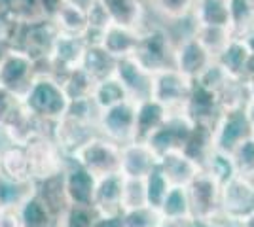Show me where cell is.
Wrapping results in <instances>:
<instances>
[{"mask_svg": "<svg viewBox=\"0 0 254 227\" xmlns=\"http://www.w3.org/2000/svg\"><path fill=\"white\" fill-rule=\"evenodd\" d=\"M114 76L126 87L127 97L131 100L138 102L152 97V72L140 65L133 55L118 59Z\"/></svg>", "mask_w": 254, "mask_h": 227, "instance_id": "obj_15", "label": "cell"}, {"mask_svg": "<svg viewBox=\"0 0 254 227\" xmlns=\"http://www.w3.org/2000/svg\"><path fill=\"white\" fill-rule=\"evenodd\" d=\"M186 227H218V220H199V218H190L186 222Z\"/></svg>", "mask_w": 254, "mask_h": 227, "instance_id": "obj_52", "label": "cell"}, {"mask_svg": "<svg viewBox=\"0 0 254 227\" xmlns=\"http://www.w3.org/2000/svg\"><path fill=\"white\" fill-rule=\"evenodd\" d=\"M72 2H76V4H80L82 8H85V10H87V6H89L91 2H95V0H72Z\"/></svg>", "mask_w": 254, "mask_h": 227, "instance_id": "obj_58", "label": "cell"}, {"mask_svg": "<svg viewBox=\"0 0 254 227\" xmlns=\"http://www.w3.org/2000/svg\"><path fill=\"white\" fill-rule=\"evenodd\" d=\"M99 114L101 108L97 106V102L93 100V97H84V98H72L68 102V108H66V118H72L76 121H82V123H89V125H95L99 121Z\"/></svg>", "mask_w": 254, "mask_h": 227, "instance_id": "obj_43", "label": "cell"}, {"mask_svg": "<svg viewBox=\"0 0 254 227\" xmlns=\"http://www.w3.org/2000/svg\"><path fill=\"white\" fill-rule=\"evenodd\" d=\"M212 148H214V127L203 125V123H193V129H191L182 151H186L191 159L203 165L205 157L211 153Z\"/></svg>", "mask_w": 254, "mask_h": 227, "instance_id": "obj_33", "label": "cell"}, {"mask_svg": "<svg viewBox=\"0 0 254 227\" xmlns=\"http://www.w3.org/2000/svg\"><path fill=\"white\" fill-rule=\"evenodd\" d=\"M245 227H254V214L245 220Z\"/></svg>", "mask_w": 254, "mask_h": 227, "instance_id": "obj_59", "label": "cell"}, {"mask_svg": "<svg viewBox=\"0 0 254 227\" xmlns=\"http://www.w3.org/2000/svg\"><path fill=\"white\" fill-rule=\"evenodd\" d=\"M52 19L59 33L74 34V36L84 38L87 31V11L72 0H63Z\"/></svg>", "mask_w": 254, "mask_h": 227, "instance_id": "obj_27", "label": "cell"}, {"mask_svg": "<svg viewBox=\"0 0 254 227\" xmlns=\"http://www.w3.org/2000/svg\"><path fill=\"white\" fill-rule=\"evenodd\" d=\"M222 216L245 222L254 214V180L247 176H233L220 189Z\"/></svg>", "mask_w": 254, "mask_h": 227, "instance_id": "obj_10", "label": "cell"}, {"mask_svg": "<svg viewBox=\"0 0 254 227\" xmlns=\"http://www.w3.org/2000/svg\"><path fill=\"white\" fill-rule=\"evenodd\" d=\"M144 185H146V201H148V206L152 208H158L161 206L165 195L169 191V180L165 178V174L159 171V167H156L152 173L144 178Z\"/></svg>", "mask_w": 254, "mask_h": 227, "instance_id": "obj_44", "label": "cell"}, {"mask_svg": "<svg viewBox=\"0 0 254 227\" xmlns=\"http://www.w3.org/2000/svg\"><path fill=\"white\" fill-rule=\"evenodd\" d=\"M188 187L191 205V218L199 220H218L222 216L220 210V189L222 185L218 184L209 173L199 171L197 176L191 180Z\"/></svg>", "mask_w": 254, "mask_h": 227, "instance_id": "obj_9", "label": "cell"}, {"mask_svg": "<svg viewBox=\"0 0 254 227\" xmlns=\"http://www.w3.org/2000/svg\"><path fill=\"white\" fill-rule=\"evenodd\" d=\"M193 129V121L188 118V114L182 110H169V116L165 123L159 127L152 136L148 144L158 155L171 150H182L184 144Z\"/></svg>", "mask_w": 254, "mask_h": 227, "instance_id": "obj_12", "label": "cell"}, {"mask_svg": "<svg viewBox=\"0 0 254 227\" xmlns=\"http://www.w3.org/2000/svg\"><path fill=\"white\" fill-rule=\"evenodd\" d=\"M249 59H251V51L241 36H233L222 47V51L214 57V61L222 66L232 80H247Z\"/></svg>", "mask_w": 254, "mask_h": 227, "instance_id": "obj_23", "label": "cell"}, {"mask_svg": "<svg viewBox=\"0 0 254 227\" xmlns=\"http://www.w3.org/2000/svg\"><path fill=\"white\" fill-rule=\"evenodd\" d=\"M61 84H63L68 98L72 100V98L91 97L93 87H95V80L87 74L82 66H76V68L68 70V72L61 78Z\"/></svg>", "mask_w": 254, "mask_h": 227, "instance_id": "obj_37", "label": "cell"}, {"mask_svg": "<svg viewBox=\"0 0 254 227\" xmlns=\"http://www.w3.org/2000/svg\"><path fill=\"white\" fill-rule=\"evenodd\" d=\"M95 227H124L122 212H116V214H97L95 212Z\"/></svg>", "mask_w": 254, "mask_h": 227, "instance_id": "obj_50", "label": "cell"}, {"mask_svg": "<svg viewBox=\"0 0 254 227\" xmlns=\"http://www.w3.org/2000/svg\"><path fill=\"white\" fill-rule=\"evenodd\" d=\"M253 135V127L243 108L224 110L214 125V148L232 153L245 138Z\"/></svg>", "mask_w": 254, "mask_h": 227, "instance_id": "obj_14", "label": "cell"}, {"mask_svg": "<svg viewBox=\"0 0 254 227\" xmlns=\"http://www.w3.org/2000/svg\"><path fill=\"white\" fill-rule=\"evenodd\" d=\"M193 36L212 53V57L222 51V47L233 38L232 29L226 27H197L193 25Z\"/></svg>", "mask_w": 254, "mask_h": 227, "instance_id": "obj_39", "label": "cell"}, {"mask_svg": "<svg viewBox=\"0 0 254 227\" xmlns=\"http://www.w3.org/2000/svg\"><path fill=\"white\" fill-rule=\"evenodd\" d=\"M193 80L175 66L161 68L152 74V98L159 100L169 110H182L190 98Z\"/></svg>", "mask_w": 254, "mask_h": 227, "instance_id": "obj_7", "label": "cell"}, {"mask_svg": "<svg viewBox=\"0 0 254 227\" xmlns=\"http://www.w3.org/2000/svg\"><path fill=\"white\" fill-rule=\"evenodd\" d=\"M184 112L188 114V118L193 123H203V125L214 127L220 114H222L220 102H218V93H214L211 89L203 87L201 84L193 82L190 98L184 106Z\"/></svg>", "mask_w": 254, "mask_h": 227, "instance_id": "obj_18", "label": "cell"}, {"mask_svg": "<svg viewBox=\"0 0 254 227\" xmlns=\"http://www.w3.org/2000/svg\"><path fill=\"white\" fill-rule=\"evenodd\" d=\"M0 176L15 182H32L29 155L25 146L8 142L0 148Z\"/></svg>", "mask_w": 254, "mask_h": 227, "instance_id": "obj_25", "label": "cell"}, {"mask_svg": "<svg viewBox=\"0 0 254 227\" xmlns=\"http://www.w3.org/2000/svg\"><path fill=\"white\" fill-rule=\"evenodd\" d=\"M57 227H95V210L68 206V210L57 220Z\"/></svg>", "mask_w": 254, "mask_h": 227, "instance_id": "obj_47", "label": "cell"}, {"mask_svg": "<svg viewBox=\"0 0 254 227\" xmlns=\"http://www.w3.org/2000/svg\"><path fill=\"white\" fill-rule=\"evenodd\" d=\"M247 89H249V98H254V78L247 80Z\"/></svg>", "mask_w": 254, "mask_h": 227, "instance_id": "obj_57", "label": "cell"}, {"mask_svg": "<svg viewBox=\"0 0 254 227\" xmlns=\"http://www.w3.org/2000/svg\"><path fill=\"white\" fill-rule=\"evenodd\" d=\"M116 61L118 59H114L103 45H99V44H87L80 66L97 82V80H103L106 76L114 74Z\"/></svg>", "mask_w": 254, "mask_h": 227, "instance_id": "obj_30", "label": "cell"}, {"mask_svg": "<svg viewBox=\"0 0 254 227\" xmlns=\"http://www.w3.org/2000/svg\"><path fill=\"white\" fill-rule=\"evenodd\" d=\"M0 227H23L17 208H2L0 210Z\"/></svg>", "mask_w": 254, "mask_h": 227, "instance_id": "obj_51", "label": "cell"}, {"mask_svg": "<svg viewBox=\"0 0 254 227\" xmlns=\"http://www.w3.org/2000/svg\"><path fill=\"white\" fill-rule=\"evenodd\" d=\"M34 191V182H15L0 176V210L17 208Z\"/></svg>", "mask_w": 254, "mask_h": 227, "instance_id": "obj_36", "label": "cell"}, {"mask_svg": "<svg viewBox=\"0 0 254 227\" xmlns=\"http://www.w3.org/2000/svg\"><path fill=\"white\" fill-rule=\"evenodd\" d=\"M135 118H137V102L126 98L114 106L101 110L97 121V133L116 144H127L135 140Z\"/></svg>", "mask_w": 254, "mask_h": 227, "instance_id": "obj_6", "label": "cell"}, {"mask_svg": "<svg viewBox=\"0 0 254 227\" xmlns=\"http://www.w3.org/2000/svg\"><path fill=\"white\" fill-rule=\"evenodd\" d=\"M57 27L53 19H32V21H17L11 47H19L36 61H46L57 38Z\"/></svg>", "mask_w": 254, "mask_h": 227, "instance_id": "obj_4", "label": "cell"}, {"mask_svg": "<svg viewBox=\"0 0 254 227\" xmlns=\"http://www.w3.org/2000/svg\"><path fill=\"white\" fill-rule=\"evenodd\" d=\"M191 23L197 27H226L230 21V0H195L191 11Z\"/></svg>", "mask_w": 254, "mask_h": 227, "instance_id": "obj_26", "label": "cell"}, {"mask_svg": "<svg viewBox=\"0 0 254 227\" xmlns=\"http://www.w3.org/2000/svg\"><path fill=\"white\" fill-rule=\"evenodd\" d=\"M122 191H124V176H122V173L106 174V176L97 178L93 210L97 214L122 212Z\"/></svg>", "mask_w": 254, "mask_h": 227, "instance_id": "obj_21", "label": "cell"}, {"mask_svg": "<svg viewBox=\"0 0 254 227\" xmlns=\"http://www.w3.org/2000/svg\"><path fill=\"white\" fill-rule=\"evenodd\" d=\"M70 161L78 163L80 167L87 169L91 174H95L97 178L106 176V174L120 173L122 146L97 133L95 136H91L70 157Z\"/></svg>", "mask_w": 254, "mask_h": 227, "instance_id": "obj_3", "label": "cell"}, {"mask_svg": "<svg viewBox=\"0 0 254 227\" xmlns=\"http://www.w3.org/2000/svg\"><path fill=\"white\" fill-rule=\"evenodd\" d=\"M218 227H245V222L241 220H232V218L220 216L218 218Z\"/></svg>", "mask_w": 254, "mask_h": 227, "instance_id": "obj_54", "label": "cell"}, {"mask_svg": "<svg viewBox=\"0 0 254 227\" xmlns=\"http://www.w3.org/2000/svg\"><path fill=\"white\" fill-rule=\"evenodd\" d=\"M38 74V63L19 47H6L0 55V87L23 97Z\"/></svg>", "mask_w": 254, "mask_h": 227, "instance_id": "obj_5", "label": "cell"}, {"mask_svg": "<svg viewBox=\"0 0 254 227\" xmlns=\"http://www.w3.org/2000/svg\"><path fill=\"white\" fill-rule=\"evenodd\" d=\"M64 193L68 206L74 208H93V197H95L97 176L91 174L87 169L80 167L78 163H66L63 171Z\"/></svg>", "mask_w": 254, "mask_h": 227, "instance_id": "obj_13", "label": "cell"}, {"mask_svg": "<svg viewBox=\"0 0 254 227\" xmlns=\"http://www.w3.org/2000/svg\"><path fill=\"white\" fill-rule=\"evenodd\" d=\"M249 100V89H247V80H230L226 87L218 93V102L224 110H237L243 108Z\"/></svg>", "mask_w": 254, "mask_h": 227, "instance_id": "obj_41", "label": "cell"}, {"mask_svg": "<svg viewBox=\"0 0 254 227\" xmlns=\"http://www.w3.org/2000/svg\"><path fill=\"white\" fill-rule=\"evenodd\" d=\"M95 135H97L95 125L82 123V121H76V119L66 118V116H63L61 119H57V121L53 123V129H52L53 142L59 146V150L63 151L68 159H70L91 136H95Z\"/></svg>", "mask_w": 254, "mask_h": 227, "instance_id": "obj_17", "label": "cell"}, {"mask_svg": "<svg viewBox=\"0 0 254 227\" xmlns=\"http://www.w3.org/2000/svg\"><path fill=\"white\" fill-rule=\"evenodd\" d=\"M137 44V29H129V27H122V25H116V23H110L106 27V31L103 33V36H101L99 45H103L114 59H124V57H131V55L135 53Z\"/></svg>", "mask_w": 254, "mask_h": 227, "instance_id": "obj_24", "label": "cell"}, {"mask_svg": "<svg viewBox=\"0 0 254 227\" xmlns=\"http://www.w3.org/2000/svg\"><path fill=\"white\" fill-rule=\"evenodd\" d=\"M146 185L144 178H126L124 176V191H122V212L131 208L146 206Z\"/></svg>", "mask_w": 254, "mask_h": 227, "instance_id": "obj_42", "label": "cell"}, {"mask_svg": "<svg viewBox=\"0 0 254 227\" xmlns=\"http://www.w3.org/2000/svg\"><path fill=\"white\" fill-rule=\"evenodd\" d=\"M233 36H241L254 27V0H230Z\"/></svg>", "mask_w": 254, "mask_h": 227, "instance_id": "obj_40", "label": "cell"}, {"mask_svg": "<svg viewBox=\"0 0 254 227\" xmlns=\"http://www.w3.org/2000/svg\"><path fill=\"white\" fill-rule=\"evenodd\" d=\"M188 220H171V218H161L158 227H186Z\"/></svg>", "mask_w": 254, "mask_h": 227, "instance_id": "obj_53", "label": "cell"}, {"mask_svg": "<svg viewBox=\"0 0 254 227\" xmlns=\"http://www.w3.org/2000/svg\"><path fill=\"white\" fill-rule=\"evenodd\" d=\"M146 6L165 23H184L191 17L195 0H146Z\"/></svg>", "mask_w": 254, "mask_h": 227, "instance_id": "obj_31", "label": "cell"}, {"mask_svg": "<svg viewBox=\"0 0 254 227\" xmlns=\"http://www.w3.org/2000/svg\"><path fill=\"white\" fill-rule=\"evenodd\" d=\"M233 161L237 167V174L253 178L254 180V138L253 135L249 138H245L235 150L232 151Z\"/></svg>", "mask_w": 254, "mask_h": 227, "instance_id": "obj_46", "label": "cell"}, {"mask_svg": "<svg viewBox=\"0 0 254 227\" xmlns=\"http://www.w3.org/2000/svg\"><path fill=\"white\" fill-rule=\"evenodd\" d=\"M161 218L171 220H190L191 218V205L188 187L186 185H171L163 203L159 206Z\"/></svg>", "mask_w": 254, "mask_h": 227, "instance_id": "obj_32", "label": "cell"}, {"mask_svg": "<svg viewBox=\"0 0 254 227\" xmlns=\"http://www.w3.org/2000/svg\"><path fill=\"white\" fill-rule=\"evenodd\" d=\"M63 0H19L17 2V19H52Z\"/></svg>", "mask_w": 254, "mask_h": 227, "instance_id": "obj_38", "label": "cell"}, {"mask_svg": "<svg viewBox=\"0 0 254 227\" xmlns=\"http://www.w3.org/2000/svg\"><path fill=\"white\" fill-rule=\"evenodd\" d=\"M241 38H243V42L247 44L249 51L254 55V27H253V29H249L245 34H241Z\"/></svg>", "mask_w": 254, "mask_h": 227, "instance_id": "obj_56", "label": "cell"}, {"mask_svg": "<svg viewBox=\"0 0 254 227\" xmlns=\"http://www.w3.org/2000/svg\"><path fill=\"white\" fill-rule=\"evenodd\" d=\"M230 80H232V78L226 74V70H224L222 66L218 65L216 61H212V65L209 66L197 80H193V82L201 84L203 87L211 89V91H214V93H220Z\"/></svg>", "mask_w": 254, "mask_h": 227, "instance_id": "obj_49", "label": "cell"}, {"mask_svg": "<svg viewBox=\"0 0 254 227\" xmlns=\"http://www.w3.org/2000/svg\"><path fill=\"white\" fill-rule=\"evenodd\" d=\"M253 138H254V129H253Z\"/></svg>", "mask_w": 254, "mask_h": 227, "instance_id": "obj_60", "label": "cell"}, {"mask_svg": "<svg viewBox=\"0 0 254 227\" xmlns=\"http://www.w3.org/2000/svg\"><path fill=\"white\" fill-rule=\"evenodd\" d=\"M158 167L165 174L171 185H188L201 171V165L182 150H171L161 153L158 159Z\"/></svg>", "mask_w": 254, "mask_h": 227, "instance_id": "obj_19", "label": "cell"}, {"mask_svg": "<svg viewBox=\"0 0 254 227\" xmlns=\"http://www.w3.org/2000/svg\"><path fill=\"white\" fill-rule=\"evenodd\" d=\"M158 159L159 155L148 142L131 140L122 144L120 173L126 178H146L158 167Z\"/></svg>", "mask_w": 254, "mask_h": 227, "instance_id": "obj_16", "label": "cell"}, {"mask_svg": "<svg viewBox=\"0 0 254 227\" xmlns=\"http://www.w3.org/2000/svg\"><path fill=\"white\" fill-rule=\"evenodd\" d=\"M17 214L23 227H57L59 220L34 191L17 206Z\"/></svg>", "mask_w": 254, "mask_h": 227, "instance_id": "obj_29", "label": "cell"}, {"mask_svg": "<svg viewBox=\"0 0 254 227\" xmlns=\"http://www.w3.org/2000/svg\"><path fill=\"white\" fill-rule=\"evenodd\" d=\"M21 100L27 112L50 123L63 118L70 102L63 84L48 72H38L34 76L31 87L25 91Z\"/></svg>", "mask_w": 254, "mask_h": 227, "instance_id": "obj_1", "label": "cell"}, {"mask_svg": "<svg viewBox=\"0 0 254 227\" xmlns=\"http://www.w3.org/2000/svg\"><path fill=\"white\" fill-rule=\"evenodd\" d=\"M124 218V227H158L161 214L158 208L152 206H140V208H131L122 212Z\"/></svg>", "mask_w": 254, "mask_h": 227, "instance_id": "obj_45", "label": "cell"}, {"mask_svg": "<svg viewBox=\"0 0 254 227\" xmlns=\"http://www.w3.org/2000/svg\"><path fill=\"white\" fill-rule=\"evenodd\" d=\"M243 112L247 119H249V123H251V127L254 129V98H249L247 100V104L243 106Z\"/></svg>", "mask_w": 254, "mask_h": 227, "instance_id": "obj_55", "label": "cell"}, {"mask_svg": "<svg viewBox=\"0 0 254 227\" xmlns=\"http://www.w3.org/2000/svg\"><path fill=\"white\" fill-rule=\"evenodd\" d=\"M34 193L42 199L57 218H61L68 210V201L64 193V180L63 173L50 176L46 180L34 182Z\"/></svg>", "mask_w": 254, "mask_h": 227, "instance_id": "obj_28", "label": "cell"}, {"mask_svg": "<svg viewBox=\"0 0 254 227\" xmlns=\"http://www.w3.org/2000/svg\"><path fill=\"white\" fill-rule=\"evenodd\" d=\"M212 53L193 36V33L182 34L175 40L173 66L191 80H197L212 65Z\"/></svg>", "mask_w": 254, "mask_h": 227, "instance_id": "obj_11", "label": "cell"}, {"mask_svg": "<svg viewBox=\"0 0 254 227\" xmlns=\"http://www.w3.org/2000/svg\"><path fill=\"white\" fill-rule=\"evenodd\" d=\"M169 108L163 106L156 98H144L137 102V118H135V140L148 142L150 136L165 123Z\"/></svg>", "mask_w": 254, "mask_h": 227, "instance_id": "obj_20", "label": "cell"}, {"mask_svg": "<svg viewBox=\"0 0 254 227\" xmlns=\"http://www.w3.org/2000/svg\"><path fill=\"white\" fill-rule=\"evenodd\" d=\"M110 21L140 31L146 25V2L144 0H103Z\"/></svg>", "mask_w": 254, "mask_h": 227, "instance_id": "obj_22", "label": "cell"}, {"mask_svg": "<svg viewBox=\"0 0 254 227\" xmlns=\"http://www.w3.org/2000/svg\"><path fill=\"white\" fill-rule=\"evenodd\" d=\"M201 169L205 173L211 174L220 185H224L228 180H232L233 176H237V167L233 161V155L230 151L218 150V148H212L211 153L205 157Z\"/></svg>", "mask_w": 254, "mask_h": 227, "instance_id": "obj_34", "label": "cell"}, {"mask_svg": "<svg viewBox=\"0 0 254 227\" xmlns=\"http://www.w3.org/2000/svg\"><path fill=\"white\" fill-rule=\"evenodd\" d=\"M91 97H93V100H95L97 106L101 110L108 108V106H114L118 102L129 98L127 97L126 87L122 86V82L114 74L106 76L103 80H97Z\"/></svg>", "mask_w": 254, "mask_h": 227, "instance_id": "obj_35", "label": "cell"}, {"mask_svg": "<svg viewBox=\"0 0 254 227\" xmlns=\"http://www.w3.org/2000/svg\"><path fill=\"white\" fill-rule=\"evenodd\" d=\"M21 110H23L21 97H17L11 91L0 87V129L6 127Z\"/></svg>", "mask_w": 254, "mask_h": 227, "instance_id": "obj_48", "label": "cell"}, {"mask_svg": "<svg viewBox=\"0 0 254 227\" xmlns=\"http://www.w3.org/2000/svg\"><path fill=\"white\" fill-rule=\"evenodd\" d=\"M25 150H27V155H29L32 182L46 180L50 176L61 174L64 171V167H66V163H68V157L59 150V146L48 135L32 138L25 146Z\"/></svg>", "mask_w": 254, "mask_h": 227, "instance_id": "obj_8", "label": "cell"}, {"mask_svg": "<svg viewBox=\"0 0 254 227\" xmlns=\"http://www.w3.org/2000/svg\"><path fill=\"white\" fill-rule=\"evenodd\" d=\"M175 38L163 25H146L138 31V44L133 57L152 74L161 68L173 66Z\"/></svg>", "mask_w": 254, "mask_h": 227, "instance_id": "obj_2", "label": "cell"}]
</instances>
